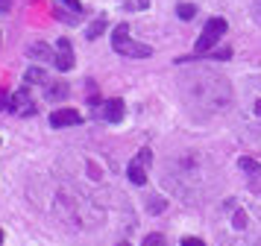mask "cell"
I'll use <instances>...</instances> for the list:
<instances>
[{
	"label": "cell",
	"mask_w": 261,
	"mask_h": 246,
	"mask_svg": "<svg viewBox=\"0 0 261 246\" xmlns=\"http://www.w3.org/2000/svg\"><path fill=\"white\" fill-rule=\"evenodd\" d=\"M112 47H115V53H120V56H129V59H147V56H153V50H150L147 44H138V41H132V38H129V23H118V26H115Z\"/></svg>",
	"instance_id": "277c9868"
},
{
	"label": "cell",
	"mask_w": 261,
	"mask_h": 246,
	"mask_svg": "<svg viewBox=\"0 0 261 246\" xmlns=\"http://www.w3.org/2000/svg\"><path fill=\"white\" fill-rule=\"evenodd\" d=\"M176 12H179V18H182V21H191V18L197 15V6H194V3H179Z\"/></svg>",
	"instance_id": "5bb4252c"
},
{
	"label": "cell",
	"mask_w": 261,
	"mask_h": 246,
	"mask_svg": "<svg viewBox=\"0 0 261 246\" xmlns=\"http://www.w3.org/2000/svg\"><path fill=\"white\" fill-rule=\"evenodd\" d=\"M0 243H3V232H0Z\"/></svg>",
	"instance_id": "d4e9b609"
},
{
	"label": "cell",
	"mask_w": 261,
	"mask_h": 246,
	"mask_svg": "<svg viewBox=\"0 0 261 246\" xmlns=\"http://www.w3.org/2000/svg\"><path fill=\"white\" fill-rule=\"evenodd\" d=\"M150 161H153V152L147 150V147H144V150L129 161V167H126V176H129L132 185H144V182H147V164H150Z\"/></svg>",
	"instance_id": "8992f818"
},
{
	"label": "cell",
	"mask_w": 261,
	"mask_h": 246,
	"mask_svg": "<svg viewBox=\"0 0 261 246\" xmlns=\"http://www.w3.org/2000/svg\"><path fill=\"white\" fill-rule=\"evenodd\" d=\"M141 246H167V240L162 237V234H147Z\"/></svg>",
	"instance_id": "ac0fdd59"
},
{
	"label": "cell",
	"mask_w": 261,
	"mask_h": 246,
	"mask_svg": "<svg viewBox=\"0 0 261 246\" xmlns=\"http://www.w3.org/2000/svg\"><path fill=\"white\" fill-rule=\"evenodd\" d=\"M226 26H229V23H226L223 18H208L205 26H202L200 38H197V53H208V50L220 41V35L226 33Z\"/></svg>",
	"instance_id": "5b68a950"
},
{
	"label": "cell",
	"mask_w": 261,
	"mask_h": 246,
	"mask_svg": "<svg viewBox=\"0 0 261 246\" xmlns=\"http://www.w3.org/2000/svg\"><path fill=\"white\" fill-rule=\"evenodd\" d=\"M118 246H129V243H118Z\"/></svg>",
	"instance_id": "484cf974"
},
{
	"label": "cell",
	"mask_w": 261,
	"mask_h": 246,
	"mask_svg": "<svg viewBox=\"0 0 261 246\" xmlns=\"http://www.w3.org/2000/svg\"><path fill=\"white\" fill-rule=\"evenodd\" d=\"M103 30H106V18H97V21L91 23L88 30H85V38H97V35L103 33Z\"/></svg>",
	"instance_id": "9a60e30c"
},
{
	"label": "cell",
	"mask_w": 261,
	"mask_h": 246,
	"mask_svg": "<svg viewBox=\"0 0 261 246\" xmlns=\"http://www.w3.org/2000/svg\"><path fill=\"white\" fill-rule=\"evenodd\" d=\"M83 123V115L76 112V108H56L53 115H50V126H56V129H62V126H80Z\"/></svg>",
	"instance_id": "52a82bcc"
},
{
	"label": "cell",
	"mask_w": 261,
	"mask_h": 246,
	"mask_svg": "<svg viewBox=\"0 0 261 246\" xmlns=\"http://www.w3.org/2000/svg\"><path fill=\"white\" fill-rule=\"evenodd\" d=\"M214 232L220 246H261V208L247 199L229 197L220 205Z\"/></svg>",
	"instance_id": "6da1fadb"
},
{
	"label": "cell",
	"mask_w": 261,
	"mask_h": 246,
	"mask_svg": "<svg viewBox=\"0 0 261 246\" xmlns=\"http://www.w3.org/2000/svg\"><path fill=\"white\" fill-rule=\"evenodd\" d=\"M212 164L200 152H182L176 158H170L165 167V182L182 197H197L212 187Z\"/></svg>",
	"instance_id": "7a4b0ae2"
},
{
	"label": "cell",
	"mask_w": 261,
	"mask_h": 246,
	"mask_svg": "<svg viewBox=\"0 0 261 246\" xmlns=\"http://www.w3.org/2000/svg\"><path fill=\"white\" fill-rule=\"evenodd\" d=\"M62 3H65L71 12H83V3H80V0H62Z\"/></svg>",
	"instance_id": "7402d4cb"
},
{
	"label": "cell",
	"mask_w": 261,
	"mask_h": 246,
	"mask_svg": "<svg viewBox=\"0 0 261 246\" xmlns=\"http://www.w3.org/2000/svg\"><path fill=\"white\" fill-rule=\"evenodd\" d=\"M47 76H44V70L41 68H27V73H24V82L30 85V82H44Z\"/></svg>",
	"instance_id": "4fadbf2b"
},
{
	"label": "cell",
	"mask_w": 261,
	"mask_h": 246,
	"mask_svg": "<svg viewBox=\"0 0 261 246\" xmlns=\"http://www.w3.org/2000/svg\"><path fill=\"white\" fill-rule=\"evenodd\" d=\"M68 94V88H65V82H59V88H47V97L50 100H62Z\"/></svg>",
	"instance_id": "d6986e66"
},
{
	"label": "cell",
	"mask_w": 261,
	"mask_h": 246,
	"mask_svg": "<svg viewBox=\"0 0 261 246\" xmlns=\"http://www.w3.org/2000/svg\"><path fill=\"white\" fill-rule=\"evenodd\" d=\"M9 9V0H0V12H6Z\"/></svg>",
	"instance_id": "cb8c5ba5"
},
{
	"label": "cell",
	"mask_w": 261,
	"mask_h": 246,
	"mask_svg": "<svg viewBox=\"0 0 261 246\" xmlns=\"http://www.w3.org/2000/svg\"><path fill=\"white\" fill-rule=\"evenodd\" d=\"M162 208H165V202H162V199H159V197L147 199V211H153V214H155V211H162Z\"/></svg>",
	"instance_id": "ffe728a7"
},
{
	"label": "cell",
	"mask_w": 261,
	"mask_h": 246,
	"mask_svg": "<svg viewBox=\"0 0 261 246\" xmlns=\"http://www.w3.org/2000/svg\"><path fill=\"white\" fill-rule=\"evenodd\" d=\"M12 112L18 115H36V108H33V94H30V85L24 88H18L12 94Z\"/></svg>",
	"instance_id": "ba28073f"
},
{
	"label": "cell",
	"mask_w": 261,
	"mask_h": 246,
	"mask_svg": "<svg viewBox=\"0 0 261 246\" xmlns=\"http://www.w3.org/2000/svg\"><path fill=\"white\" fill-rule=\"evenodd\" d=\"M9 108H12V94L0 88V112H9Z\"/></svg>",
	"instance_id": "e0dca14e"
},
{
	"label": "cell",
	"mask_w": 261,
	"mask_h": 246,
	"mask_svg": "<svg viewBox=\"0 0 261 246\" xmlns=\"http://www.w3.org/2000/svg\"><path fill=\"white\" fill-rule=\"evenodd\" d=\"M252 12H255V18L261 21V0H255V3H252Z\"/></svg>",
	"instance_id": "603a6c76"
},
{
	"label": "cell",
	"mask_w": 261,
	"mask_h": 246,
	"mask_svg": "<svg viewBox=\"0 0 261 246\" xmlns=\"http://www.w3.org/2000/svg\"><path fill=\"white\" fill-rule=\"evenodd\" d=\"M59 70H71L73 68V50H71V41L68 38H59L56 41V62H53Z\"/></svg>",
	"instance_id": "9c48e42d"
},
{
	"label": "cell",
	"mask_w": 261,
	"mask_h": 246,
	"mask_svg": "<svg viewBox=\"0 0 261 246\" xmlns=\"http://www.w3.org/2000/svg\"><path fill=\"white\" fill-rule=\"evenodd\" d=\"M97 115L103 117V120H109V123H120L123 120V100H106V103L100 105V112Z\"/></svg>",
	"instance_id": "30bf717a"
},
{
	"label": "cell",
	"mask_w": 261,
	"mask_h": 246,
	"mask_svg": "<svg viewBox=\"0 0 261 246\" xmlns=\"http://www.w3.org/2000/svg\"><path fill=\"white\" fill-rule=\"evenodd\" d=\"M27 53H30L33 59H38V62H56V53H53L50 47H44V44H30Z\"/></svg>",
	"instance_id": "8fae6325"
},
{
	"label": "cell",
	"mask_w": 261,
	"mask_h": 246,
	"mask_svg": "<svg viewBox=\"0 0 261 246\" xmlns=\"http://www.w3.org/2000/svg\"><path fill=\"white\" fill-rule=\"evenodd\" d=\"M118 6H123L126 12H144L150 6V0H118Z\"/></svg>",
	"instance_id": "7c38bea8"
},
{
	"label": "cell",
	"mask_w": 261,
	"mask_h": 246,
	"mask_svg": "<svg viewBox=\"0 0 261 246\" xmlns=\"http://www.w3.org/2000/svg\"><path fill=\"white\" fill-rule=\"evenodd\" d=\"M179 246H205V243H202L200 237H182V243Z\"/></svg>",
	"instance_id": "44dd1931"
},
{
	"label": "cell",
	"mask_w": 261,
	"mask_h": 246,
	"mask_svg": "<svg viewBox=\"0 0 261 246\" xmlns=\"http://www.w3.org/2000/svg\"><path fill=\"white\" fill-rule=\"evenodd\" d=\"M182 94H185V100L188 105L197 112L202 105H208V108H223L229 103V82L223 76H214L208 70H197V73H191V76H182Z\"/></svg>",
	"instance_id": "3957f363"
},
{
	"label": "cell",
	"mask_w": 261,
	"mask_h": 246,
	"mask_svg": "<svg viewBox=\"0 0 261 246\" xmlns=\"http://www.w3.org/2000/svg\"><path fill=\"white\" fill-rule=\"evenodd\" d=\"M238 167H241V170H247V173H261V164L252 161V158H247V155L238 161Z\"/></svg>",
	"instance_id": "2e32d148"
}]
</instances>
